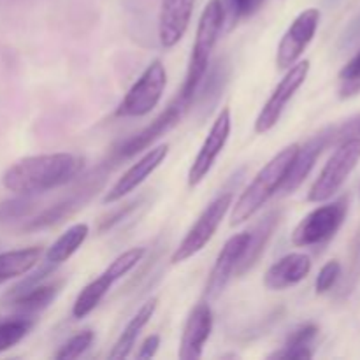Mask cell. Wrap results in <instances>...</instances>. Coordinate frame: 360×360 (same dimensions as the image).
Returning a JSON list of instances; mask_svg holds the SVG:
<instances>
[{"label":"cell","mask_w":360,"mask_h":360,"mask_svg":"<svg viewBox=\"0 0 360 360\" xmlns=\"http://www.w3.org/2000/svg\"><path fill=\"white\" fill-rule=\"evenodd\" d=\"M341 276V264L338 260H329L326 266L320 269L319 276L315 281V290L319 295L327 294L329 290H333L334 285L338 283Z\"/></svg>","instance_id":"4dcf8cb0"},{"label":"cell","mask_w":360,"mask_h":360,"mask_svg":"<svg viewBox=\"0 0 360 360\" xmlns=\"http://www.w3.org/2000/svg\"><path fill=\"white\" fill-rule=\"evenodd\" d=\"M232 129V118L231 109L224 108L218 112L217 120L211 125L210 132H207L206 139H204L202 146H200L199 153L193 158L192 165L188 169V186H197L213 169L214 162L220 157L224 151L225 144H227L229 136H231Z\"/></svg>","instance_id":"30bf717a"},{"label":"cell","mask_w":360,"mask_h":360,"mask_svg":"<svg viewBox=\"0 0 360 360\" xmlns=\"http://www.w3.org/2000/svg\"><path fill=\"white\" fill-rule=\"evenodd\" d=\"M32 320L20 316V319H11L0 322V354L16 347L32 329Z\"/></svg>","instance_id":"484cf974"},{"label":"cell","mask_w":360,"mask_h":360,"mask_svg":"<svg viewBox=\"0 0 360 360\" xmlns=\"http://www.w3.org/2000/svg\"><path fill=\"white\" fill-rule=\"evenodd\" d=\"M348 213V199L334 200L323 206L316 207L311 213L306 214L297 227L292 232V245L297 248H308V246H319L330 241L343 225Z\"/></svg>","instance_id":"8992f818"},{"label":"cell","mask_w":360,"mask_h":360,"mask_svg":"<svg viewBox=\"0 0 360 360\" xmlns=\"http://www.w3.org/2000/svg\"><path fill=\"white\" fill-rule=\"evenodd\" d=\"M225 25V9L221 0H210L204 7L202 14L197 25L195 41L192 46V55L188 60V69H186L185 83L179 90V97L183 101L192 104L193 97L197 94V88L202 83L204 76L210 69L211 55L214 51L218 39H220L221 30Z\"/></svg>","instance_id":"3957f363"},{"label":"cell","mask_w":360,"mask_h":360,"mask_svg":"<svg viewBox=\"0 0 360 360\" xmlns=\"http://www.w3.org/2000/svg\"><path fill=\"white\" fill-rule=\"evenodd\" d=\"M311 271V259L306 253H288L267 269L264 285L269 290H285L301 283Z\"/></svg>","instance_id":"e0dca14e"},{"label":"cell","mask_w":360,"mask_h":360,"mask_svg":"<svg viewBox=\"0 0 360 360\" xmlns=\"http://www.w3.org/2000/svg\"><path fill=\"white\" fill-rule=\"evenodd\" d=\"M41 257V246H28V248L0 253V285L30 273L39 264Z\"/></svg>","instance_id":"ffe728a7"},{"label":"cell","mask_w":360,"mask_h":360,"mask_svg":"<svg viewBox=\"0 0 360 360\" xmlns=\"http://www.w3.org/2000/svg\"><path fill=\"white\" fill-rule=\"evenodd\" d=\"M319 336V327L315 323H304L297 327L285 341L283 348L276 354L271 355V359H287V360H309L313 359V343Z\"/></svg>","instance_id":"603a6c76"},{"label":"cell","mask_w":360,"mask_h":360,"mask_svg":"<svg viewBox=\"0 0 360 360\" xmlns=\"http://www.w3.org/2000/svg\"><path fill=\"white\" fill-rule=\"evenodd\" d=\"M360 162V137H348L336 148L308 192L309 202H326L336 195Z\"/></svg>","instance_id":"277c9868"},{"label":"cell","mask_w":360,"mask_h":360,"mask_svg":"<svg viewBox=\"0 0 360 360\" xmlns=\"http://www.w3.org/2000/svg\"><path fill=\"white\" fill-rule=\"evenodd\" d=\"M232 202H234V193L232 192H221L220 195L214 197V199L204 207V211L199 214L195 224L190 227V231L186 232L185 238L181 239L178 248L172 253L171 262L181 264L185 262V260L192 259L193 255H197L200 250L206 248L207 243H210L211 239H213V236L217 234L218 227L221 225L224 218L227 217L229 210L232 207Z\"/></svg>","instance_id":"5b68a950"},{"label":"cell","mask_w":360,"mask_h":360,"mask_svg":"<svg viewBox=\"0 0 360 360\" xmlns=\"http://www.w3.org/2000/svg\"><path fill=\"white\" fill-rule=\"evenodd\" d=\"M333 143H334L333 127H329V129L322 130L320 134L313 136L304 146H299L297 155H295L294 162H292L290 169H288V174L287 178H285L283 185H281L280 192L281 193L295 192V190L304 183V179L308 178L311 169L315 167L316 160H319V157L322 155V151Z\"/></svg>","instance_id":"9a60e30c"},{"label":"cell","mask_w":360,"mask_h":360,"mask_svg":"<svg viewBox=\"0 0 360 360\" xmlns=\"http://www.w3.org/2000/svg\"><path fill=\"white\" fill-rule=\"evenodd\" d=\"M90 236V227L86 224H76L67 229L48 250H46L44 260L53 266H62L63 262L70 259L77 250L83 246L86 238Z\"/></svg>","instance_id":"7402d4cb"},{"label":"cell","mask_w":360,"mask_h":360,"mask_svg":"<svg viewBox=\"0 0 360 360\" xmlns=\"http://www.w3.org/2000/svg\"><path fill=\"white\" fill-rule=\"evenodd\" d=\"M195 0H162L158 14V39L165 49H171L185 37L192 20Z\"/></svg>","instance_id":"2e32d148"},{"label":"cell","mask_w":360,"mask_h":360,"mask_svg":"<svg viewBox=\"0 0 360 360\" xmlns=\"http://www.w3.org/2000/svg\"><path fill=\"white\" fill-rule=\"evenodd\" d=\"M169 155V144H158L155 148H148L146 153L134 162L125 172L118 178V181L105 192L102 202L104 204H115L122 200L123 197L129 195L136 188H139L155 171L162 165V162L167 158Z\"/></svg>","instance_id":"7c38bea8"},{"label":"cell","mask_w":360,"mask_h":360,"mask_svg":"<svg viewBox=\"0 0 360 360\" xmlns=\"http://www.w3.org/2000/svg\"><path fill=\"white\" fill-rule=\"evenodd\" d=\"M188 108L190 102L183 101L178 95L176 101L171 102V104L167 105V109H165L160 116H157L150 125L144 127V129L141 130V132H137L136 136L129 137L125 143H122V146L116 150V155H118L120 158H130L136 157L141 151L151 148V144H153L158 137H162L165 132H169L172 127H176L181 122L185 112L188 111Z\"/></svg>","instance_id":"8fae6325"},{"label":"cell","mask_w":360,"mask_h":360,"mask_svg":"<svg viewBox=\"0 0 360 360\" xmlns=\"http://www.w3.org/2000/svg\"><path fill=\"white\" fill-rule=\"evenodd\" d=\"M94 343V333L91 330H81V333L74 334L69 341L60 347V350L56 352L55 357L58 360H72L79 359L88 348Z\"/></svg>","instance_id":"4316f807"},{"label":"cell","mask_w":360,"mask_h":360,"mask_svg":"<svg viewBox=\"0 0 360 360\" xmlns=\"http://www.w3.org/2000/svg\"><path fill=\"white\" fill-rule=\"evenodd\" d=\"M83 169V158L72 153L35 155L18 160L2 176V185L16 195H39L72 181Z\"/></svg>","instance_id":"6da1fadb"},{"label":"cell","mask_w":360,"mask_h":360,"mask_svg":"<svg viewBox=\"0 0 360 360\" xmlns=\"http://www.w3.org/2000/svg\"><path fill=\"white\" fill-rule=\"evenodd\" d=\"M211 333H213V311L207 302H199L186 319L181 343H179V359L197 360L202 357L204 345L210 340Z\"/></svg>","instance_id":"5bb4252c"},{"label":"cell","mask_w":360,"mask_h":360,"mask_svg":"<svg viewBox=\"0 0 360 360\" xmlns=\"http://www.w3.org/2000/svg\"><path fill=\"white\" fill-rule=\"evenodd\" d=\"M62 285L63 280L53 281V283H39L35 285V287H32L30 290L23 292V294L11 299L7 304L14 306V308L20 313H23V315H32V313H37L41 311V309L48 308V306L55 301L56 295L60 294Z\"/></svg>","instance_id":"cb8c5ba5"},{"label":"cell","mask_w":360,"mask_h":360,"mask_svg":"<svg viewBox=\"0 0 360 360\" xmlns=\"http://www.w3.org/2000/svg\"><path fill=\"white\" fill-rule=\"evenodd\" d=\"M158 347H160V336H158V334H151V336H148L146 340L143 341V345H141L139 350H137L136 357L137 359H151V357H155V354H157Z\"/></svg>","instance_id":"d6a6232c"},{"label":"cell","mask_w":360,"mask_h":360,"mask_svg":"<svg viewBox=\"0 0 360 360\" xmlns=\"http://www.w3.org/2000/svg\"><path fill=\"white\" fill-rule=\"evenodd\" d=\"M167 84V72L160 60H155L144 69L139 79L130 86L123 101L116 108L120 118H143L150 115L160 102Z\"/></svg>","instance_id":"52a82bcc"},{"label":"cell","mask_w":360,"mask_h":360,"mask_svg":"<svg viewBox=\"0 0 360 360\" xmlns=\"http://www.w3.org/2000/svg\"><path fill=\"white\" fill-rule=\"evenodd\" d=\"M81 202H83V197L79 195L70 197V199L63 200V202L55 204V206H51L49 210L42 211L37 218L28 221L23 227V231H41V229L51 227V225L58 224V221H62L65 217L72 214L74 210H77V207L81 206Z\"/></svg>","instance_id":"d4e9b609"},{"label":"cell","mask_w":360,"mask_h":360,"mask_svg":"<svg viewBox=\"0 0 360 360\" xmlns=\"http://www.w3.org/2000/svg\"><path fill=\"white\" fill-rule=\"evenodd\" d=\"M348 137H360V115L341 127H333V141H343Z\"/></svg>","instance_id":"1f68e13d"},{"label":"cell","mask_w":360,"mask_h":360,"mask_svg":"<svg viewBox=\"0 0 360 360\" xmlns=\"http://www.w3.org/2000/svg\"><path fill=\"white\" fill-rule=\"evenodd\" d=\"M320 23V11L315 7L304 9L294 21L287 32L281 37L280 44H278L276 51V65L278 69L287 70L290 69L294 63L299 62L302 53L309 46L316 34V28Z\"/></svg>","instance_id":"9c48e42d"},{"label":"cell","mask_w":360,"mask_h":360,"mask_svg":"<svg viewBox=\"0 0 360 360\" xmlns=\"http://www.w3.org/2000/svg\"><path fill=\"white\" fill-rule=\"evenodd\" d=\"M158 308V297H151L137 309L136 315L130 319V322L127 323L125 329L122 330V334L116 340L115 347H112L109 357L111 359H127L130 354H132L134 347L137 343V338L141 336L144 327L150 323V320L153 319L155 311Z\"/></svg>","instance_id":"ac0fdd59"},{"label":"cell","mask_w":360,"mask_h":360,"mask_svg":"<svg viewBox=\"0 0 360 360\" xmlns=\"http://www.w3.org/2000/svg\"><path fill=\"white\" fill-rule=\"evenodd\" d=\"M341 79V88L340 94L341 97H352V95H357L360 91V49L354 55V58L343 67V70L340 72Z\"/></svg>","instance_id":"f1b7e54d"},{"label":"cell","mask_w":360,"mask_h":360,"mask_svg":"<svg viewBox=\"0 0 360 360\" xmlns=\"http://www.w3.org/2000/svg\"><path fill=\"white\" fill-rule=\"evenodd\" d=\"M248 243L250 232H239V234H234L231 239H227V243H225L224 248L218 253L217 260H214L210 278H207L206 290H204L206 299H217L225 290L229 281L232 280V276L238 271L243 257H245Z\"/></svg>","instance_id":"4fadbf2b"},{"label":"cell","mask_w":360,"mask_h":360,"mask_svg":"<svg viewBox=\"0 0 360 360\" xmlns=\"http://www.w3.org/2000/svg\"><path fill=\"white\" fill-rule=\"evenodd\" d=\"M34 207V200L28 195H18L16 199L4 200L0 204V221L7 224V221H16L27 217Z\"/></svg>","instance_id":"f546056e"},{"label":"cell","mask_w":360,"mask_h":360,"mask_svg":"<svg viewBox=\"0 0 360 360\" xmlns=\"http://www.w3.org/2000/svg\"><path fill=\"white\" fill-rule=\"evenodd\" d=\"M278 221H280V213H278V211H271V213H267L262 220L257 221L255 227H253L252 231H248L250 232L248 248H246L245 257H243L236 274H245L246 271L252 269V267L255 266L257 260L260 259L262 252L266 250L267 243H269Z\"/></svg>","instance_id":"d6986e66"},{"label":"cell","mask_w":360,"mask_h":360,"mask_svg":"<svg viewBox=\"0 0 360 360\" xmlns=\"http://www.w3.org/2000/svg\"><path fill=\"white\" fill-rule=\"evenodd\" d=\"M299 144H290L283 148L280 153L274 155L262 169L255 174V178L250 181V185L239 193L238 200L232 202L231 225H241L245 221L252 220L267 202L274 193L280 192L285 178L288 174L292 162L297 155Z\"/></svg>","instance_id":"7a4b0ae2"},{"label":"cell","mask_w":360,"mask_h":360,"mask_svg":"<svg viewBox=\"0 0 360 360\" xmlns=\"http://www.w3.org/2000/svg\"><path fill=\"white\" fill-rule=\"evenodd\" d=\"M309 60H301V62L294 63L290 69H287V74L281 77L280 83L273 90L271 97L267 98L266 104L260 109L259 116L255 120V132L257 134H267L278 125L281 120V115L287 109L288 102L292 101L299 88L304 84L306 77L309 74Z\"/></svg>","instance_id":"ba28073f"},{"label":"cell","mask_w":360,"mask_h":360,"mask_svg":"<svg viewBox=\"0 0 360 360\" xmlns=\"http://www.w3.org/2000/svg\"><path fill=\"white\" fill-rule=\"evenodd\" d=\"M266 0H221L225 9V21L231 20V25L243 18H250L262 9Z\"/></svg>","instance_id":"83f0119b"},{"label":"cell","mask_w":360,"mask_h":360,"mask_svg":"<svg viewBox=\"0 0 360 360\" xmlns=\"http://www.w3.org/2000/svg\"><path fill=\"white\" fill-rule=\"evenodd\" d=\"M116 278L109 273L108 269H104V273L98 278H95L94 281L86 285L83 290L77 294L76 301L72 304V316L74 319L81 320L84 316L90 315L95 308L102 302V299L108 295V292L111 290L112 285L116 283Z\"/></svg>","instance_id":"44dd1931"}]
</instances>
